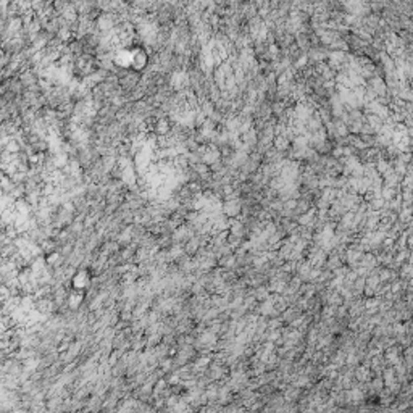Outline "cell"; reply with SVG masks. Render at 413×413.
Returning a JSON list of instances; mask_svg holds the SVG:
<instances>
[{
  "mask_svg": "<svg viewBox=\"0 0 413 413\" xmlns=\"http://www.w3.org/2000/svg\"><path fill=\"white\" fill-rule=\"evenodd\" d=\"M92 284V273L91 270H78L73 276H71L70 287L71 291L78 292H86Z\"/></svg>",
  "mask_w": 413,
  "mask_h": 413,
  "instance_id": "obj_1",
  "label": "cell"
},
{
  "mask_svg": "<svg viewBox=\"0 0 413 413\" xmlns=\"http://www.w3.org/2000/svg\"><path fill=\"white\" fill-rule=\"evenodd\" d=\"M84 294L86 292H78V291H71V295L68 297V307L71 310H78L81 307V303L84 300Z\"/></svg>",
  "mask_w": 413,
  "mask_h": 413,
  "instance_id": "obj_2",
  "label": "cell"
}]
</instances>
